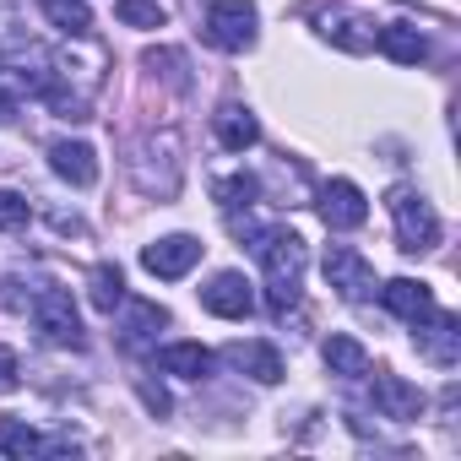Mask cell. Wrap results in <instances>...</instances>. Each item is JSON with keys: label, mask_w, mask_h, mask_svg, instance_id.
<instances>
[{"label": "cell", "mask_w": 461, "mask_h": 461, "mask_svg": "<svg viewBox=\"0 0 461 461\" xmlns=\"http://www.w3.org/2000/svg\"><path fill=\"white\" fill-rule=\"evenodd\" d=\"M256 256H261V272H267V304L272 315H288L299 304V283H304V267H310V250L299 234L288 228H267L256 240Z\"/></svg>", "instance_id": "obj_1"}, {"label": "cell", "mask_w": 461, "mask_h": 461, "mask_svg": "<svg viewBox=\"0 0 461 461\" xmlns=\"http://www.w3.org/2000/svg\"><path fill=\"white\" fill-rule=\"evenodd\" d=\"M131 179H136L141 195H158V201L179 195V179H185V141H179V131L141 136L131 147Z\"/></svg>", "instance_id": "obj_2"}, {"label": "cell", "mask_w": 461, "mask_h": 461, "mask_svg": "<svg viewBox=\"0 0 461 461\" xmlns=\"http://www.w3.org/2000/svg\"><path fill=\"white\" fill-rule=\"evenodd\" d=\"M385 206H391V222H396V245H402L407 256H423V250L439 245V212L429 206L423 190L396 185V190L385 195Z\"/></svg>", "instance_id": "obj_3"}, {"label": "cell", "mask_w": 461, "mask_h": 461, "mask_svg": "<svg viewBox=\"0 0 461 461\" xmlns=\"http://www.w3.org/2000/svg\"><path fill=\"white\" fill-rule=\"evenodd\" d=\"M256 23H261L256 0H212L206 39L217 50H228V55H245V50H256Z\"/></svg>", "instance_id": "obj_4"}, {"label": "cell", "mask_w": 461, "mask_h": 461, "mask_svg": "<svg viewBox=\"0 0 461 461\" xmlns=\"http://www.w3.org/2000/svg\"><path fill=\"white\" fill-rule=\"evenodd\" d=\"M28 310H33V326H39L44 342H55V348H82V342H87L82 315H77V304H71L66 288H39Z\"/></svg>", "instance_id": "obj_5"}, {"label": "cell", "mask_w": 461, "mask_h": 461, "mask_svg": "<svg viewBox=\"0 0 461 461\" xmlns=\"http://www.w3.org/2000/svg\"><path fill=\"white\" fill-rule=\"evenodd\" d=\"M315 33L326 39V44H337V50H348V55H369L375 50V17H364L358 6H342V0H331V6H321L315 17Z\"/></svg>", "instance_id": "obj_6"}, {"label": "cell", "mask_w": 461, "mask_h": 461, "mask_svg": "<svg viewBox=\"0 0 461 461\" xmlns=\"http://www.w3.org/2000/svg\"><path fill=\"white\" fill-rule=\"evenodd\" d=\"M412 348H418V358L423 364H434V369H450L456 358H461V321L450 315V310H429V315H418L412 321Z\"/></svg>", "instance_id": "obj_7"}, {"label": "cell", "mask_w": 461, "mask_h": 461, "mask_svg": "<svg viewBox=\"0 0 461 461\" xmlns=\"http://www.w3.org/2000/svg\"><path fill=\"white\" fill-rule=\"evenodd\" d=\"M321 272H326V283L337 288V299H348V304H358V299L375 294V267H369L353 245H326Z\"/></svg>", "instance_id": "obj_8"}, {"label": "cell", "mask_w": 461, "mask_h": 461, "mask_svg": "<svg viewBox=\"0 0 461 461\" xmlns=\"http://www.w3.org/2000/svg\"><path fill=\"white\" fill-rule=\"evenodd\" d=\"M201 240L195 234H168V240H152L147 250H141V272H152V277H163V283H179V277H190L195 272V261H201Z\"/></svg>", "instance_id": "obj_9"}, {"label": "cell", "mask_w": 461, "mask_h": 461, "mask_svg": "<svg viewBox=\"0 0 461 461\" xmlns=\"http://www.w3.org/2000/svg\"><path fill=\"white\" fill-rule=\"evenodd\" d=\"M321 217L326 228H337V234H348V228H364L369 222V201L353 179H326L321 185Z\"/></svg>", "instance_id": "obj_10"}, {"label": "cell", "mask_w": 461, "mask_h": 461, "mask_svg": "<svg viewBox=\"0 0 461 461\" xmlns=\"http://www.w3.org/2000/svg\"><path fill=\"white\" fill-rule=\"evenodd\" d=\"M120 310H125V321H120V342H125L131 353L158 348V331L168 326V310H163L158 299H125Z\"/></svg>", "instance_id": "obj_11"}, {"label": "cell", "mask_w": 461, "mask_h": 461, "mask_svg": "<svg viewBox=\"0 0 461 461\" xmlns=\"http://www.w3.org/2000/svg\"><path fill=\"white\" fill-rule=\"evenodd\" d=\"M201 304H206L212 315H222V321H245V315L256 310V294H250L245 272H217V277L201 288Z\"/></svg>", "instance_id": "obj_12"}, {"label": "cell", "mask_w": 461, "mask_h": 461, "mask_svg": "<svg viewBox=\"0 0 461 461\" xmlns=\"http://www.w3.org/2000/svg\"><path fill=\"white\" fill-rule=\"evenodd\" d=\"M212 131H217L222 152H250V147L261 141V120H256L250 104H222V109L212 114Z\"/></svg>", "instance_id": "obj_13"}, {"label": "cell", "mask_w": 461, "mask_h": 461, "mask_svg": "<svg viewBox=\"0 0 461 461\" xmlns=\"http://www.w3.org/2000/svg\"><path fill=\"white\" fill-rule=\"evenodd\" d=\"M375 407L391 423H412L423 412V391L412 380H402V375H375Z\"/></svg>", "instance_id": "obj_14"}, {"label": "cell", "mask_w": 461, "mask_h": 461, "mask_svg": "<svg viewBox=\"0 0 461 461\" xmlns=\"http://www.w3.org/2000/svg\"><path fill=\"white\" fill-rule=\"evenodd\" d=\"M222 358L234 364L240 375H250L256 385H277V380H283V353H277L272 342H228Z\"/></svg>", "instance_id": "obj_15"}, {"label": "cell", "mask_w": 461, "mask_h": 461, "mask_svg": "<svg viewBox=\"0 0 461 461\" xmlns=\"http://www.w3.org/2000/svg\"><path fill=\"white\" fill-rule=\"evenodd\" d=\"M50 168L66 179V185H77V190H87L93 179H98V152L87 147V141H50Z\"/></svg>", "instance_id": "obj_16"}, {"label": "cell", "mask_w": 461, "mask_h": 461, "mask_svg": "<svg viewBox=\"0 0 461 461\" xmlns=\"http://www.w3.org/2000/svg\"><path fill=\"white\" fill-rule=\"evenodd\" d=\"M158 353V369L163 375H174V380H206L212 375V348H201V342H168V348H152Z\"/></svg>", "instance_id": "obj_17"}, {"label": "cell", "mask_w": 461, "mask_h": 461, "mask_svg": "<svg viewBox=\"0 0 461 461\" xmlns=\"http://www.w3.org/2000/svg\"><path fill=\"white\" fill-rule=\"evenodd\" d=\"M375 50H380L385 60H396V66H418V60L429 55V39H423L412 23H385V28L375 33Z\"/></svg>", "instance_id": "obj_18"}, {"label": "cell", "mask_w": 461, "mask_h": 461, "mask_svg": "<svg viewBox=\"0 0 461 461\" xmlns=\"http://www.w3.org/2000/svg\"><path fill=\"white\" fill-rule=\"evenodd\" d=\"M380 299H385V310L402 315V321H418V315L434 310V294H429V283H418V277H391V283L380 288Z\"/></svg>", "instance_id": "obj_19"}, {"label": "cell", "mask_w": 461, "mask_h": 461, "mask_svg": "<svg viewBox=\"0 0 461 461\" xmlns=\"http://www.w3.org/2000/svg\"><path fill=\"white\" fill-rule=\"evenodd\" d=\"M39 12H44V23L60 28L66 39H87V28H93L87 0H39Z\"/></svg>", "instance_id": "obj_20"}, {"label": "cell", "mask_w": 461, "mask_h": 461, "mask_svg": "<svg viewBox=\"0 0 461 461\" xmlns=\"http://www.w3.org/2000/svg\"><path fill=\"white\" fill-rule=\"evenodd\" d=\"M87 299H93V310L98 315H114L120 304H125V272L120 267H93V277H87Z\"/></svg>", "instance_id": "obj_21"}, {"label": "cell", "mask_w": 461, "mask_h": 461, "mask_svg": "<svg viewBox=\"0 0 461 461\" xmlns=\"http://www.w3.org/2000/svg\"><path fill=\"white\" fill-rule=\"evenodd\" d=\"M326 369L342 375V380H364V375H369L364 342H358V337H331V342H326Z\"/></svg>", "instance_id": "obj_22"}, {"label": "cell", "mask_w": 461, "mask_h": 461, "mask_svg": "<svg viewBox=\"0 0 461 461\" xmlns=\"http://www.w3.org/2000/svg\"><path fill=\"white\" fill-rule=\"evenodd\" d=\"M0 450L17 456V461H28V456L44 450V434H39L28 418H0Z\"/></svg>", "instance_id": "obj_23"}, {"label": "cell", "mask_w": 461, "mask_h": 461, "mask_svg": "<svg viewBox=\"0 0 461 461\" xmlns=\"http://www.w3.org/2000/svg\"><path fill=\"white\" fill-rule=\"evenodd\" d=\"M212 195L222 201V212H234V206H256L261 179H256V174H228V179H217V185H212Z\"/></svg>", "instance_id": "obj_24"}, {"label": "cell", "mask_w": 461, "mask_h": 461, "mask_svg": "<svg viewBox=\"0 0 461 461\" xmlns=\"http://www.w3.org/2000/svg\"><path fill=\"white\" fill-rule=\"evenodd\" d=\"M114 17L125 28H163L168 6H163V0H114Z\"/></svg>", "instance_id": "obj_25"}, {"label": "cell", "mask_w": 461, "mask_h": 461, "mask_svg": "<svg viewBox=\"0 0 461 461\" xmlns=\"http://www.w3.org/2000/svg\"><path fill=\"white\" fill-rule=\"evenodd\" d=\"M28 217H33V206H28L23 190H0V234H17V228H28Z\"/></svg>", "instance_id": "obj_26"}, {"label": "cell", "mask_w": 461, "mask_h": 461, "mask_svg": "<svg viewBox=\"0 0 461 461\" xmlns=\"http://www.w3.org/2000/svg\"><path fill=\"white\" fill-rule=\"evenodd\" d=\"M141 66H147V71H163V77H174V82H185V77H179L185 55H174V50H147V55H141Z\"/></svg>", "instance_id": "obj_27"}, {"label": "cell", "mask_w": 461, "mask_h": 461, "mask_svg": "<svg viewBox=\"0 0 461 461\" xmlns=\"http://www.w3.org/2000/svg\"><path fill=\"white\" fill-rule=\"evenodd\" d=\"M23 385V369H17V353L12 348H0V396H12Z\"/></svg>", "instance_id": "obj_28"}, {"label": "cell", "mask_w": 461, "mask_h": 461, "mask_svg": "<svg viewBox=\"0 0 461 461\" xmlns=\"http://www.w3.org/2000/svg\"><path fill=\"white\" fill-rule=\"evenodd\" d=\"M12 120H17V98L0 87V125H12Z\"/></svg>", "instance_id": "obj_29"}]
</instances>
